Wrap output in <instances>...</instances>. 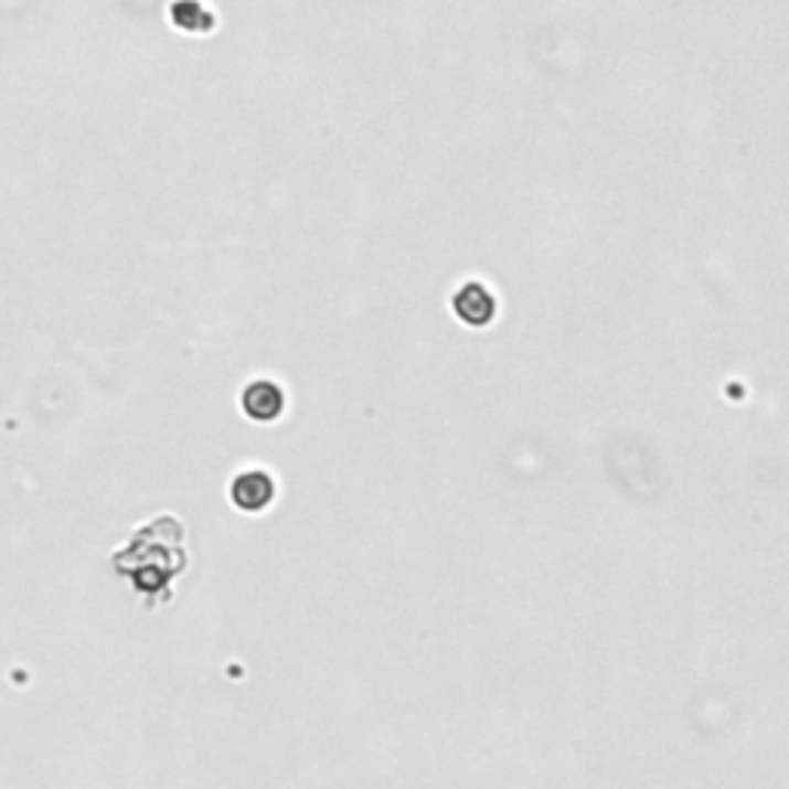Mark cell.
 <instances>
[{"label": "cell", "mask_w": 789, "mask_h": 789, "mask_svg": "<svg viewBox=\"0 0 789 789\" xmlns=\"http://www.w3.org/2000/svg\"><path fill=\"white\" fill-rule=\"evenodd\" d=\"M278 497V481L275 476L263 469V466H250V469H241L238 476L232 478L228 484V500L232 507L244 512V515H259L266 512Z\"/></svg>", "instance_id": "2"}, {"label": "cell", "mask_w": 789, "mask_h": 789, "mask_svg": "<svg viewBox=\"0 0 789 789\" xmlns=\"http://www.w3.org/2000/svg\"><path fill=\"white\" fill-rule=\"evenodd\" d=\"M450 312L457 314V321L466 328L484 330L491 328V321L497 318V297L488 284L466 281L454 290L450 297Z\"/></svg>", "instance_id": "4"}, {"label": "cell", "mask_w": 789, "mask_h": 789, "mask_svg": "<svg viewBox=\"0 0 789 789\" xmlns=\"http://www.w3.org/2000/svg\"><path fill=\"white\" fill-rule=\"evenodd\" d=\"M287 411V392H284L281 383L275 380H250L247 386L241 388V414L250 419V423H259V426H268V423H278Z\"/></svg>", "instance_id": "3"}, {"label": "cell", "mask_w": 789, "mask_h": 789, "mask_svg": "<svg viewBox=\"0 0 789 789\" xmlns=\"http://www.w3.org/2000/svg\"><path fill=\"white\" fill-rule=\"evenodd\" d=\"M111 567L124 580H130L149 611L161 608L173 596V580L189 567L185 527L170 512L154 515L115 550Z\"/></svg>", "instance_id": "1"}]
</instances>
